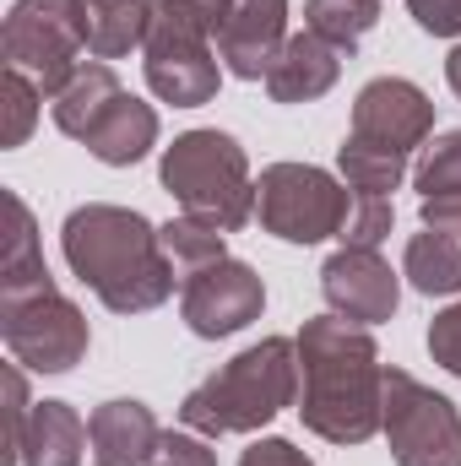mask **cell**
<instances>
[{
	"label": "cell",
	"mask_w": 461,
	"mask_h": 466,
	"mask_svg": "<svg viewBox=\"0 0 461 466\" xmlns=\"http://www.w3.org/2000/svg\"><path fill=\"white\" fill-rule=\"evenodd\" d=\"M299 342V418L310 434L332 445H364L380 434V396H385V363L369 337V326H353L343 315L304 320Z\"/></svg>",
	"instance_id": "obj_1"
},
{
	"label": "cell",
	"mask_w": 461,
	"mask_h": 466,
	"mask_svg": "<svg viewBox=\"0 0 461 466\" xmlns=\"http://www.w3.org/2000/svg\"><path fill=\"white\" fill-rule=\"evenodd\" d=\"M60 249H66V266L115 315H147V309L169 304V293L179 282V271L163 255L158 228L130 207H109V201L77 207L60 228Z\"/></svg>",
	"instance_id": "obj_2"
},
{
	"label": "cell",
	"mask_w": 461,
	"mask_h": 466,
	"mask_svg": "<svg viewBox=\"0 0 461 466\" xmlns=\"http://www.w3.org/2000/svg\"><path fill=\"white\" fill-rule=\"evenodd\" d=\"M293 401H299V342L266 337L239 358H229L212 380H201L179 401V423L207 434V440L255 434Z\"/></svg>",
	"instance_id": "obj_3"
},
{
	"label": "cell",
	"mask_w": 461,
	"mask_h": 466,
	"mask_svg": "<svg viewBox=\"0 0 461 466\" xmlns=\"http://www.w3.org/2000/svg\"><path fill=\"white\" fill-rule=\"evenodd\" d=\"M163 190L185 207V218H201L223 233H239L255 218V179L250 157L229 130H185L174 147H163L158 163Z\"/></svg>",
	"instance_id": "obj_4"
},
{
	"label": "cell",
	"mask_w": 461,
	"mask_h": 466,
	"mask_svg": "<svg viewBox=\"0 0 461 466\" xmlns=\"http://www.w3.org/2000/svg\"><path fill=\"white\" fill-rule=\"evenodd\" d=\"M0 337L11 363L33 369V374H66L87 358V315L55 288H27V293H0Z\"/></svg>",
	"instance_id": "obj_5"
},
{
	"label": "cell",
	"mask_w": 461,
	"mask_h": 466,
	"mask_svg": "<svg viewBox=\"0 0 461 466\" xmlns=\"http://www.w3.org/2000/svg\"><path fill=\"white\" fill-rule=\"evenodd\" d=\"M380 434L396 466H461V412L407 369H385Z\"/></svg>",
	"instance_id": "obj_6"
},
{
	"label": "cell",
	"mask_w": 461,
	"mask_h": 466,
	"mask_svg": "<svg viewBox=\"0 0 461 466\" xmlns=\"http://www.w3.org/2000/svg\"><path fill=\"white\" fill-rule=\"evenodd\" d=\"M347 207H353V190H343L315 163H271L255 179V218H261V228L288 238V244L337 238Z\"/></svg>",
	"instance_id": "obj_7"
},
{
	"label": "cell",
	"mask_w": 461,
	"mask_h": 466,
	"mask_svg": "<svg viewBox=\"0 0 461 466\" xmlns=\"http://www.w3.org/2000/svg\"><path fill=\"white\" fill-rule=\"evenodd\" d=\"M5 66L27 71L44 98H55L77 71H82V49H87V33H82V5L77 0H16L5 11Z\"/></svg>",
	"instance_id": "obj_8"
},
{
	"label": "cell",
	"mask_w": 461,
	"mask_h": 466,
	"mask_svg": "<svg viewBox=\"0 0 461 466\" xmlns=\"http://www.w3.org/2000/svg\"><path fill=\"white\" fill-rule=\"evenodd\" d=\"M147 87L174 104V109H201L218 98V82H223V66L212 55V38L207 33H190L179 22H163L152 16V33H147Z\"/></svg>",
	"instance_id": "obj_9"
},
{
	"label": "cell",
	"mask_w": 461,
	"mask_h": 466,
	"mask_svg": "<svg viewBox=\"0 0 461 466\" xmlns=\"http://www.w3.org/2000/svg\"><path fill=\"white\" fill-rule=\"evenodd\" d=\"M261 309H266V288H261L255 266H244V260H218L179 282V315L207 342L244 331L250 320H261Z\"/></svg>",
	"instance_id": "obj_10"
},
{
	"label": "cell",
	"mask_w": 461,
	"mask_h": 466,
	"mask_svg": "<svg viewBox=\"0 0 461 466\" xmlns=\"http://www.w3.org/2000/svg\"><path fill=\"white\" fill-rule=\"evenodd\" d=\"M435 130V104L418 82L407 76H374L358 98H353V130L358 141H374V147H391V152H418Z\"/></svg>",
	"instance_id": "obj_11"
},
{
	"label": "cell",
	"mask_w": 461,
	"mask_h": 466,
	"mask_svg": "<svg viewBox=\"0 0 461 466\" xmlns=\"http://www.w3.org/2000/svg\"><path fill=\"white\" fill-rule=\"evenodd\" d=\"M321 293H326L332 315H343L353 326H380L402 304V282L380 260V249H337L321 266Z\"/></svg>",
	"instance_id": "obj_12"
},
{
	"label": "cell",
	"mask_w": 461,
	"mask_h": 466,
	"mask_svg": "<svg viewBox=\"0 0 461 466\" xmlns=\"http://www.w3.org/2000/svg\"><path fill=\"white\" fill-rule=\"evenodd\" d=\"M288 38V0H233L229 22L218 27V60L239 82H266Z\"/></svg>",
	"instance_id": "obj_13"
},
{
	"label": "cell",
	"mask_w": 461,
	"mask_h": 466,
	"mask_svg": "<svg viewBox=\"0 0 461 466\" xmlns=\"http://www.w3.org/2000/svg\"><path fill=\"white\" fill-rule=\"evenodd\" d=\"M337 76H343V49L326 44V38H315V33L304 27V33H293V38L282 44V55L271 60L266 93H271V104H315V98H326V93L337 87Z\"/></svg>",
	"instance_id": "obj_14"
},
{
	"label": "cell",
	"mask_w": 461,
	"mask_h": 466,
	"mask_svg": "<svg viewBox=\"0 0 461 466\" xmlns=\"http://www.w3.org/2000/svg\"><path fill=\"white\" fill-rule=\"evenodd\" d=\"M87 440H93V461L98 466H147V456H152L158 440H163V429H158V418H152L147 401L115 396V401L93 407Z\"/></svg>",
	"instance_id": "obj_15"
},
{
	"label": "cell",
	"mask_w": 461,
	"mask_h": 466,
	"mask_svg": "<svg viewBox=\"0 0 461 466\" xmlns=\"http://www.w3.org/2000/svg\"><path fill=\"white\" fill-rule=\"evenodd\" d=\"M82 147L98 163H109V168H130V163H141L158 147V109L141 104V98H130V93H119L115 104H109V115L87 130Z\"/></svg>",
	"instance_id": "obj_16"
},
{
	"label": "cell",
	"mask_w": 461,
	"mask_h": 466,
	"mask_svg": "<svg viewBox=\"0 0 461 466\" xmlns=\"http://www.w3.org/2000/svg\"><path fill=\"white\" fill-rule=\"evenodd\" d=\"M82 5V33H87V55L119 60L130 49H147L158 0H77Z\"/></svg>",
	"instance_id": "obj_17"
},
{
	"label": "cell",
	"mask_w": 461,
	"mask_h": 466,
	"mask_svg": "<svg viewBox=\"0 0 461 466\" xmlns=\"http://www.w3.org/2000/svg\"><path fill=\"white\" fill-rule=\"evenodd\" d=\"M87 423L71 401H33L27 434H22V466H82Z\"/></svg>",
	"instance_id": "obj_18"
},
{
	"label": "cell",
	"mask_w": 461,
	"mask_h": 466,
	"mask_svg": "<svg viewBox=\"0 0 461 466\" xmlns=\"http://www.w3.org/2000/svg\"><path fill=\"white\" fill-rule=\"evenodd\" d=\"M119 93V76L115 66H104V60H87L55 98H49V115H55V125L66 130V136H77V141H87V130L98 125V119L109 115V104H115Z\"/></svg>",
	"instance_id": "obj_19"
},
{
	"label": "cell",
	"mask_w": 461,
	"mask_h": 466,
	"mask_svg": "<svg viewBox=\"0 0 461 466\" xmlns=\"http://www.w3.org/2000/svg\"><path fill=\"white\" fill-rule=\"evenodd\" d=\"M5 207V255H0V293H27V288H44L55 282L49 266H44V249H38V228H33V212L16 190L0 196Z\"/></svg>",
	"instance_id": "obj_20"
},
{
	"label": "cell",
	"mask_w": 461,
	"mask_h": 466,
	"mask_svg": "<svg viewBox=\"0 0 461 466\" xmlns=\"http://www.w3.org/2000/svg\"><path fill=\"white\" fill-rule=\"evenodd\" d=\"M402 277L418 288V293H429V299H451L461 293V238L451 233H413L407 238V255H402Z\"/></svg>",
	"instance_id": "obj_21"
},
{
	"label": "cell",
	"mask_w": 461,
	"mask_h": 466,
	"mask_svg": "<svg viewBox=\"0 0 461 466\" xmlns=\"http://www.w3.org/2000/svg\"><path fill=\"white\" fill-rule=\"evenodd\" d=\"M337 168H343L347 190H358V196H391L407 179V157L402 152L358 141V136H347L343 147H337Z\"/></svg>",
	"instance_id": "obj_22"
},
{
	"label": "cell",
	"mask_w": 461,
	"mask_h": 466,
	"mask_svg": "<svg viewBox=\"0 0 461 466\" xmlns=\"http://www.w3.org/2000/svg\"><path fill=\"white\" fill-rule=\"evenodd\" d=\"M158 238H163V255L179 271V282L196 277V271H207V266H218V260H229V244H223L229 233L201 223V218H174V223L158 228Z\"/></svg>",
	"instance_id": "obj_23"
},
{
	"label": "cell",
	"mask_w": 461,
	"mask_h": 466,
	"mask_svg": "<svg viewBox=\"0 0 461 466\" xmlns=\"http://www.w3.org/2000/svg\"><path fill=\"white\" fill-rule=\"evenodd\" d=\"M380 22V0H304V27L343 55L358 49V38Z\"/></svg>",
	"instance_id": "obj_24"
},
{
	"label": "cell",
	"mask_w": 461,
	"mask_h": 466,
	"mask_svg": "<svg viewBox=\"0 0 461 466\" xmlns=\"http://www.w3.org/2000/svg\"><path fill=\"white\" fill-rule=\"evenodd\" d=\"M413 185L424 201L461 190V130H446V136H435V147H424V157L413 163Z\"/></svg>",
	"instance_id": "obj_25"
},
{
	"label": "cell",
	"mask_w": 461,
	"mask_h": 466,
	"mask_svg": "<svg viewBox=\"0 0 461 466\" xmlns=\"http://www.w3.org/2000/svg\"><path fill=\"white\" fill-rule=\"evenodd\" d=\"M0 98H5V130H0V141H5V147H22V141L33 136V125H38L44 87H38L27 71L5 66V76H0Z\"/></svg>",
	"instance_id": "obj_26"
},
{
	"label": "cell",
	"mask_w": 461,
	"mask_h": 466,
	"mask_svg": "<svg viewBox=\"0 0 461 466\" xmlns=\"http://www.w3.org/2000/svg\"><path fill=\"white\" fill-rule=\"evenodd\" d=\"M391 223H396L391 196H358V190H353V207H347V218H343L337 244H343V249H380L385 233H391Z\"/></svg>",
	"instance_id": "obj_27"
},
{
	"label": "cell",
	"mask_w": 461,
	"mask_h": 466,
	"mask_svg": "<svg viewBox=\"0 0 461 466\" xmlns=\"http://www.w3.org/2000/svg\"><path fill=\"white\" fill-rule=\"evenodd\" d=\"M5 466H22V434L33 418V396H27V374L22 363H5Z\"/></svg>",
	"instance_id": "obj_28"
},
{
	"label": "cell",
	"mask_w": 461,
	"mask_h": 466,
	"mask_svg": "<svg viewBox=\"0 0 461 466\" xmlns=\"http://www.w3.org/2000/svg\"><path fill=\"white\" fill-rule=\"evenodd\" d=\"M229 5L233 0H158V16H163V22H179V27H190V33L218 38V27L229 22Z\"/></svg>",
	"instance_id": "obj_29"
},
{
	"label": "cell",
	"mask_w": 461,
	"mask_h": 466,
	"mask_svg": "<svg viewBox=\"0 0 461 466\" xmlns=\"http://www.w3.org/2000/svg\"><path fill=\"white\" fill-rule=\"evenodd\" d=\"M147 466H218V451L207 445V434H196V429H169L163 440H158V451L147 456Z\"/></svg>",
	"instance_id": "obj_30"
},
{
	"label": "cell",
	"mask_w": 461,
	"mask_h": 466,
	"mask_svg": "<svg viewBox=\"0 0 461 466\" xmlns=\"http://www.w3.org/2000/svg\"><path fill=\"white\" fill-rule=\"evenodd\" d=\"M429 352H435V363H440L446 374L461 380V304H451V309L435 315V326H429Z\"/></svg>",
	"instance_id": "obj_31"
},
{
	"label": "cell",
	"mask_w": 461,
	"mask_h": 466,
	"mask_svg": "<svg viewBox=\"0 0 461 466\" xmlns=\"http://www.w3.org/2000/svg\"><path fill=\"white\" fill-rule=\"evenodd\" d=\"M413 22L435 38H461V0H407Z\"/></svg>",
	"instance_id": "obj_32"
},
{
	"label": "cell",
	"mask_w": 461,
	"mask_h": 466,
	"mask_svg": "<svg viewBox=\"0 0 461 466\" xmlns=\"http://www.w3.org/2000/svg\"><path fill=\"white\" fill-rule=\"evenodd\" d=\"M239 466H315L293 440H255L244 456H239Z\"/></svg>",
	"instance_id": "obj_33"
},
{
	"label": "cell",
	"mask_w": 461,
	"mask_h": 466,
	"mask_svg": "<svg viewBox=\"0 0 461 466\" xmlns=\"http://www.w3.org/2000/svg\"><path fill=\"white\" fill-rule=\"evenodd\" d=\"M418 218H424V228L461 238V190H451V196H429V201L418 207Z\"/></svg>",
	"instance_id": "obj_34"
},
{
	"label": "cell",
	"mask_w": 461,
	"mask_h": 466,
	"mask_svg": "<svg viewBox=\"0 0 461 466\" xmlns=\"http://www.w3.org/2000/svg\"><path fill=\"white\" fill-rule=\"evenodd\" d=\"M446 82H451V93L461 98V44L451 49V60H446Z\"/></svg>",
	"instance_id": "obj_35"
}]
</instances>
